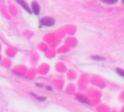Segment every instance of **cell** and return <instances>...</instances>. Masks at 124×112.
Masks as SVG:
<instances>
[{
  "label": "cell",
  "mask_w": 124,
  "mask_h": 112,
  "mask_svg": "<svg viewBox=\"0 0 124 112\" xmlns=\"http://www.w3.org/2000/svg\"><path fill=\"white\" fill-rule=\"evenodd\" d=\"M40 23L44 26H52L55 23V20L50 17H44L41 19Z\"/></svg>",
  "instance_id": "6da1fadb"
},
{
  "label": "cell",
  "mask_w": 124,
  "mask_h": 112,
  "mask_svg": "<svg viewBox=\"0 0 124 112\" xmlns=\"http://www.w3.org/2000/svg\"><path fill=\"white\" fill-rule=\"evenodd\" d=\"M16 2L18 4H19L26 12H28V13L29 14H31V11L30 10V8L29 7L28 5L26 3V2L24 1V0H16Z\"/></svg>",
  "instance_id": "7a4b0ae2"
},
{
  "label": "cell",
  "mask_w": 124,
  "mask_h": 112,
  "mask_svg": "<svg viewBox=\"0 0 124 112\" xmlns=\"http://www.w3.org/2000/svg\"><path fill=\"white\" fill-rule=\"evenodd\" d=\"M31 10H32L34 14H35V15H37L39 14L40 7H39V5L36 2H34L31 4Z\"/></svg>",
  "instance_id": "3957f363"
},
{
  "label": "cell",
  "mask_w": 124,
  "mask_h": 112,
  "mask_svg": "<svg viewBox=\"0 0 124 112\" xmlns=\"http://www.w3.org/2000/svg\"><path fill=\"white\" fill-rule=\"evenodd\" d=\"M102 2H104V3H107V4H109V5H112V4H115L117 2V0H101Z\"/></svg>",
  "instance_id": "277c9868"
},
{
  "label": "cell",
  "mask_w": 124,
  "mask_h": 112,
  "mask_svg": "<svg viewBox=\"0 0 124 112\" xmlns=\"http://www.w3.org/2000/svg\"><path fill=\"white\" fill-rule=\"evenodd\" d=\"M78 99H79V100H80V101H81L82 103H88V101H87V99H86L85 97H83V96H81V95H78Z\"/></svg>",
  "instance_id": "5b68a950"
},
{
  "label": "cell",
  "mask_w": 124,
  "mask_h": 112,
  "mask_svg": "<svg viewBox=\"0 0 124 112\" xmlns=\"http://www.w3.org/2000/svg\"><path fill=\"white\" fill-rule=\"evenodd\" d=\"M117 73L120 75V76H121L122 77H124V71L123 70H122V69H117Z\"/></svg>",
  "instance_id": "8992f818"
},
{
  "label": "cell",
  "mask_w": 124,
  "mask_h": 112,
  "mask_svg": "<svg viewBox=\"0 0 124 112\" xmlns=\"http://www.w3.org/2000/svg\"><path fill=\"white\" fill-rule=\"evenodd\" d=\"M92 58L95 61H104V58H101V57H97V56H93Z\"/></svg>",
  "instance_id": "52a82bcc"
},
{
  "label": "cell",
  "mask_w": 124,
  "mask_h": 112,
  "mask_svg": "<svg viewBox=\"0 0 124 112\" xmlns=\"http://www.w3.org/2000/svg\"><path fill=\"white\" fill-rule=\"evenodd\" d=\"M32 95H34V96H35L36 98H37V99L38 100H39V101H44L45 100V98H43V97H38V96H36L34 94H31Z\"/></svg>",
  "instance_id": "ba28073f"
},
{
  "label": "cell",
  "mask_w": 124,
  "mask_h": 112,
  "mask_svg": "<svg viewBox=\"0 0 124 112\" xmlns=\"http://www.w3.org/2000/svg\"><path fill=\"white\" fill-rule=\"evenodd\" d=\"M123 3H124V0H123Z\"/></svg>",
  "instance_id": "9c48e42d"
}]
</instances>
